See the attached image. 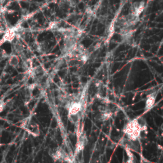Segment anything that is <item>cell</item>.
<instances>
[{
  "label": "cell",
  "instance_id": "6da1fadb",
  "mask_svg": "<svg viewBox=\"0 0 163 163\" xmlns=\"http://www.w3.org/2000/svg\"><path fill=\"white\" fill-rule=\"evenodd\" d=\"M147 130V124L143 117H138L129 121L123 129V132L127 138L137 142L142 132Z\"/></svg>",
  "mask_w": 163,
  "mask_h": 163
},
{
  "label": "cell",
  "instance_id": "7a4b0ae2",
  "mask_svg": "<svg viewBox=\"0 0 163 163\" xmlns=\"http://www.w3.org/2000/svg\"><path fill=\"white\" fill-rule=\"evenodd\" d=\"M21 126L24 128L26 131L32 135L33 137H38L40 135V128L38 125L36 123L31 121L29 118H26L24 121L22 122Z\"/></svg>",
  "mask_w": 163,
  "mask_h": 163
},
{
  "label": "cell",
  "instance_id": "3957f363",
  "mask_svg": "<svg viewBox=\"0 0 163 163\" xmlns=\"http://www.w3.org/2000/svg\"><path fill=\"white\" fill-rule=\"evenodd\" d=\"M87 144H88V137H87L86 134L85 133H80V134L78 136L77 145H76L74 154L75 158L77 157L81 154V152H82Z\"/></svg>",
  "mask_w": 163,
  "mask_h": 163
},
{
  "label": "cell",
  "instance_id": "277c9868",
  "mask_svg": "<svg viewBox=\"0 0 163 163\" xmlns=\"http://www.w3.org/2000/svg\"><path fill=\"white\" fill-rule=\"evenodd\" d=\"M145 7V4L143 2H136L134 4H133L131 8H130L129 14L136 16V17H139V16L144 10Z\"/></svg>",
  "mask_w": 163,
  "mask_h": 163
},
{
  "label": "cell",
  "instance_id": "5b68a950",
  "mask_svg": "<svg viewBox=\"0 0 163 163\" xmlns=\"http://www.w3.org/2000/svg\"><path fill=\"white\" fill-rule=\"evenodd\" d=\"M157 92H154L149 94L146 97V100L145 103V111L147 112L150 110L152 108L155 104V101L156 100V96H157Z\"/></svg>",
  "mask_w": 163,
  "mask_h": 163
},
{
  "label": "cell",
  "instance_id": "8992f818",
  "mask_svg": "<svg viewBox=\"0 0 163 163\" xmlns=\"http://www.w3.org/2000/svg\"><path fill=\"white\" fill-rule=\"evenodd\" d=\"M8 62L9 65L11 66H13V67L17 66L20 63L19 56L17 55V54H13L9 56Z\"/></svg>",
  "mask_w": 163,
  "mask_h": 163
},
{
  "label": "cell",
  "instance_id": "52a82bcc",
  "mask_svg": "<svg viewBox=\"0 0 163 163\" xmlns=\"http://www.w3.org/2000/svg\"><path fill=\"white\" fill-rule=\"evenodd\" d=\"M125 149H126V154H127V155H128V156L129 157V159H128V162H134L135 157H134L133 154L131 152V150H129L128 148H125Z\"/></svg>",
  "mask_w": 163,
  "mask_h": 163
},
{
  "label": "cell",
  "instance_id": "ba28073f",
  "mask_svg": "<svg viewBox=\"0 0 163 163\" xmlns=\"http://www.w3.org/2000/svg\"><path fill=\"white\" fill-rule=\"evenodd\" d=\"M8 57V55L7 52H5V50L2 49V48H0V61H2L4 59Z\"/></svg>",
  "mask_w": 163,
  "mask_h": 163
},
{
  "label": "cell",
  "instance_id": "9c48e42d",
  "mask_svg": "<svg viewBox=\"0 0 163 163\" xmlns=\"http://www.w3.org/2000/svg\"><path fill=\"white\" fill-rule=\"evenodd\" d=\"M5 107H6V103L2 101H0V113L4 110Z\"/></svg>",
  "mask_w": 163,
  "mask_h": 163
},
{
  "label": "cell",
  "instance_id": "30bf717a",
  "mask_svg": "<svg viewBox=\"0 0 163 163\" xmlns=\"http://www.w3.org/2000/svg\"><path fill=\"white\" fill-rule=\"evenodd\" d=\"M2 32H3V31H0V33H2Z\"/></svg>",
  "mask_w": 163,
  "mask_h": 163
}]
</instances>
